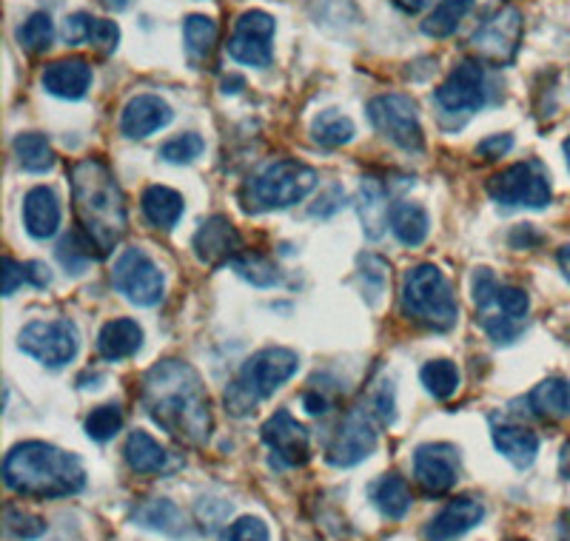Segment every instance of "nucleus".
<instances>
[{
	"label": "nucleus",
	"mask_w": 570,
	"mask_h": 541,
	"mask_svg": "<svg viewBox=\"0 0 570 541\" xmlns=\"http://www.w3.org/2000/svg\"><path fill=\"white\" fill-rule=\"evenodd\" d=\"M140 402L163 431L186 445H206L212 436V405L200 374L188 362L163 360L142 376Z\"/></svg>",
	"instance_id": "f257e3e1"
},
{
	"label": "nucleus",
	"mask_w": 570,
	"mask_h": 541,
	"mask_svg": "<svg viewBox=\"0 0 570 541\" xmlns=\"http://www.w3.org/2000/svg\"><path fill=\"white\" fill-rule=\"evenodd\" d=\"M71 200L78 214L80 234L89 239L95 257L104 259L126 237L129 214L124 191L109 166L100 160H80L71 166Z\"/></svg>",
	"instance_id": "f03ea898"
},
{
	"label": "nucleus",
	"mask_w": 570,
	"mask_h": 541,
	"mask_svg": "<svg viewBox=\"0 0 570 541\" xmlns=\"http://www.w3.org/2000/svg\"><path fill=\"white\" fill-rule=\"evenodd\" d=\"M3 482L32 499H66L86 488V468L75 453L46 442H20L3 459Z\"/></svg>",
	"instance_id": "7ed1b4c3"
},
{
	"label": "nucleus",
	"mask_w": 570,
	"mask_h": 541,
	"mask_svg": "<svg viewBox=\"0 0 570 541\" xmlns=\"http://www.w3.org/2000/svg\"><path fill=\"white\" fill-rule=\"evenodd\" d=\"M317 188V171L299 160H274L248 177L240 188L246 212H283L303 203Z\"/></svg>",
	"instance_id": "20e7f679"
},
{
	"label": "nucleus",
	"mask_w": 570,
	"mask_h": 541,
	"mask_svg": "<svg viewBox=\"0 0 570 541\" xmlns=\"http://www.w3.org/2000/svg\"><path fill=\"white\" fill-rule=\"evenodd\" d=\"M299 371V356L292 348H263L240 367V374L226 387V411L248 416L263 400L285 385Z\"/></svg>",
	"instance_id": "39448f33"
},
{
	"label": "nucleus",
	"mask_w": 570,
	"mask_h": 541,
	"mask_svg": "<svg viewBox=\"0 0 570 541\" xmlns=\"http://www.w3.org/2000/svg\"><path fill=\"white\" fill-rule=\"evenodd\" d=\"M402 314L431 331H451L460 316L454 288L436 265L422 263L402 277Z\"/></svg>",
	"instance_id": "423d86ee"
},
{
	"label": "nucleus",
	"mask_w": 570,
	"mask_h": 541,
	"mask_svg": "<svg viewBox=\"0 0 570 541\" xmlns=\"http://www.w3.org/2000/svg\"><path fill=\"white\" fill-rule=\"evenodd\" d=\"M491 200L505 208H544L551 206V177L539 160L513 163L488 183Z\"/></svg>",
	"instance_id": "0eeeda50"
},
{
	"label": "nucleus",
	"mask_w": 570,
	"mask_h": 541,
	"mask_svg": "<svg viewBox=\"0 0 570 541\" xmlns=\"http://www.w3.org/2000/svg\"><path fill=\"white\" fill-rule=\"evenodd\" d=\"M18 348L38 360L46 367L69 365L80 348L78 325L60 316V319H35L18 334Z\"/></svg>",
	"instance_id": "6e6552de"
},
{
	"label": "nucleus",
	"mask_w": 570,
	"mask_h": 541,
	"mask_svg": "<svg viewBox=\"0 0 570 541\" xmlns=\"http://www.w3.org/2000/svg\"><path fill=\"white\" fill-rule=\"evenodd\" d=\"M368 120L385 140L400 146L402 151H422L425 135L416 104L409 95H380L368 104Z\"/></svg>",
	"instance_id": "1a4fd4ad"
},
{
	"label": "nucleus",
	"mask_w": 570,
	"mask_h": 541,
	"mask_svg": "<svg viewBox=\"0 0 570 541\" xmlns=\"http://www.w3.org/2000/svg\"><path fill=\"white\" fill-rule=\"evenodd\" d=\"M111 283L115 288L124 294L129 303L140 305V308H151L163 299V291H166V277L163 270L157 268L155 259L142 248H126L120 257H117L115 270H111Z\"/></svg>",
	"instance_id": "9d476101"
},
{
	"label": "nucleus",
	"mask_w": 570,
	"mask_h": 541,
	"mask_svg": "<svg viewBox=\"0 0 570 541\" xmlns=\"http://www.w3.org/2000/svg\"><path fill=\"white\" fill-rule=\"evenodd\" d=\"M274 32H277V20L272 14L263 9H248L234 23V32L228 38V55L243 66L266 69L274 58Z\"/></svg>",
	"instance_id": "9b49d317"
},
{
	"label": "nucleus",
	"mask_w": 570,
	"mask_h": 541,
	"mask_svg": "<svg viewBox=\"0 0 570 541\" xmlns=\"http://www.w3.org/2000/svg\"><path fill=\"white\" fill-rule=\"evenodd\" d=\"M380 433L365 411H351L325 447V462L334 468H354L376 451Z\"/></svg>",
	"instance_id": "f8f14e48"
},
{
	"label": "nucleus",
	"mask_w": 570,
	"mask_h": 541,
	"mask_svg": "<svg viewBox=\"0 0 570 541\" xmlns=\"http://www.w3.org/2000/svg\"><path fill=\"white\" fill-rule=\"evenodd\" d=\"M522 29H525V23H522L519 9H499L493 18H488L485 23L471 35L473 52L485 60H493V63H508V60H513V55H517L519 40H522Z\"/></svg>",
	"instance_id": "ddd939ff"
},
{
	"label": "nucleus",
	"mask_w": 570,
	"mask_h": 541,
	"mask_svg": "<svg viewBox=\"0 0 570 541\" xmlns=\"http://www.w3.org/2000/svg\"><path fill=\"white\" fill-rule=\"evenodd\" d=\"M436 104L448 115H473L485 106V71L480 63L465 60L448 75L445 83L436 89Z\"/></svg>",
	"instance_id": "4468645a"
},
{
	"label": "nucleus",
	"mask_w": 570,
	"mask_h": 541,
	"mask_svg": "<svg viewBox=\"0 0 570 541\" xmlns=\"http://www.w3.org/2000/svg\"><path fill=\"white\" fill-rule=\"evenodd\" d=\"M263 442L279 468H303L312 459V436L288 411H277L263 425Z\"/></svg>",
	"instance_id": "2eb2a0df"
},
{
	"label": "nucleus",
	"mask_w": 570,
	"mask_h": 541,
	"mask_svg": "<svg viewBox=\"0 0 570 541\" xmlns=\"http://www.w3.org/2000/svg\"><path fill=\"white\" fill-rule=\"evenodd\" d=\"M414 476L431 496L454 490L456 479H460V451L454 445H445V442L416 447Z\"/></svg>",
	"instance_id": "dca6fc26"
},
{
	"label": "nucleus",
	"mask_w": 570,
	"mask_h": 541,
	"mask_svg": "<svg viewBox=\"0 0 570 541\" xmlns=\"http://www.w3.org/2000/svg\"><path fill=\"white\" fill-rule=\"evenodd\" d=\"M191 248H195L200 263L220 265L240 254L243 237L240 232L228 223V217L214 214V217L203 219L200 223V228L195 232V239H191Z\"/></svg>",
	"instance_id": "f3484780"
},
{
	"label": "nucleus",
	"mask_w": 570,
	"mask_h": 541,
	"mask_svg": "<svg viewBox=\"0 0 570 541\" xmlns=\"http://www.w3.org/2000/svg\"><path fill=\"white\" fill-rule=\"evenodd\" d=\"M485 519V504L473 496L454 499L451 504L440 510V513L428 522L425 539L428 541H456L468 533V530L480 528Z\"/></svg>",
	"instance_id": "a211bd4d"
},
{
	"label": "nucleus",
	"mask_w": 570,
	"mask_h": 541,
	"mask_svg": "<svg viewBox=\"0 0 570 541\" xmlns=\"http://www.w3.org/2000/svg\"><path fill=\"white\" fill-rule=\"evenodd\" d=\"M175 120L171 106L157 95H137L126 104L124 115H120V131L129 140H142V137L155 135V131L166 129Z\"/></svg>",
	"instance_id": "6ab92c4d"
},
{
	"label": "nucleus",
	"mask_w": 570,
	"mask_h": 541,
	"mask_svg": "<svg viewBox=\"0 0 570 541\" xmlns=\"http://www.w3.org/2000/svg\"><path fill=\"white\" fill-rule=\"evenodd\" d=\"M43 89L60 100H80L91 89V66L83 58L55 60L43 69Z\"/></svg>",
	"instance_id": "aec40b11"
},
{
	"label": "nucleus",
	"mask_w": 570,
	"mask_h": 541,
	"mask_svg": "<svg viewBox=\"0 0 570 541\" xmlns=\"http://www.w3.org/2000/svg\"><path fill=\"white\" fill-rule=\"evenodd\" d=\"M60 217H63V208H60L58 194L52 188L35 186L32 191H27V197H23V226H27L29 237H55L60 228Z\"/></svg>",
	"instance_id": "412c9836"
},
{
	"label": "nucleus",
	"mask_w": 570,
	"mask_h": 541,
	"mask_svg": "<svg viewBox=\"0 0 570 541\" xmlns=\"http://www.w3.org/2000/svg\"><path fill=\"white\" fill-rule=\"evenodd\" d=\"M124 456L129 462V468L142 476H155V473H169L175 464H171V453L157 442L151 433L135 431L129 433L124 447Z\"/></svg>",
	"instance_id": "4be33fe9"
},
{
	"label": "nucleus",
	"mask_w": 570,
	"mask_h": 541,
	"mask_svg": "<svg viewBox=\"0 0 570 541\" xmlns=\"http://www.w3.org/2000/svg\"><path fill=\"white\" fill-rule=\"evenodd\" d=\"M142 348V328L129 319V316H120V319H109V323L100 328L98 334V354L106 362H120L135 356Z\"/></svg>",
	"instance_id": "5701e85b"
},
{
	"label": "nucleus",
	"mask_w": 570,
	"mask_h": 541,
	"mask_svg": "<svg viewBox=\"0 0 570 541\" xmlns=\"http://www.w3.org/2000/svg\"><path fill=\"white\" fill-rule=\"evenodd\" d=\"M356 212H360V219H363L365 237H383L391 217V208L389 203H385L383 183L374 180V177H365L363 186H360V197H356Z\"/></svg>",
	"instance_id": "b1692460"
},
{
	"label": "nucleus",
	"mask_w": 570,
	"mask_h": 541,
	"mask_svg": "<svg viewBox=\"0 0 570 541\" xmlns=\"http://www.w3.org/2000/svg\"><path fill=\"white\" fill-rule=\"evenodd\" d=\"M493 445L513 468L519 471H525L531 468L533 459L539 453V436L528 427H517V425H497L493 427Z\"/></svg>",
	"instance_id": "393cba45"
},
{
	"label": "nucleus",
	"mask_w": 570,
	"mask_h": 541,
	"mask_svg": "<svg viewBox=\"0 0 570 541\" xmlns=\"http://www.w3.org/2000/svg\"><path fill=\"white\" fill-rule=\"evenodd\" d=\"M528 407L542 420H570V382L562 376H551V380L539 382L531 393H528Z\"/></svg>",
	"instance_id": "a878e982"
},
{
	"label": "nucleus",
	"mask_w": 570,
	"mask_h": 541,
	"mask_svg": "<svg viewBox=\"0 0 570 541\" xmlns=\"http://www.w3.org/2000/svg\"><path fill=\"white\" fill-rule=\"evenodd\" d=\"M142 217L149 219L155 228H163V232H169L180 223L183 212H186V203H183L180 194L175 188L166 186H149L142 191Z\"/></svg>",
	"instance_id": "bb28decb"
},
{
	"label": "nucleus",
	"mask_w": 570,
	"mask_h": 541,
	"mask_svg": "<svg viewBox=\"0 0 570 541\" xmlns=\"http://www.w3.org/2000/svg\"><path fill=\"white\" fill-rule=\"evenodd\" d=\"M389 226L402 245L416 248V245H422L428 239V232H431V219H428V212L420 206V203L405 200V203H394V206H391Z\"/></svg>",
	"instance_id": "cd10ccee"
},
{
	"label": "nucleus",
	"mask_w": 570,
	"mask_h": 541,
	"mask_svg": "<svg viewBox=\"0 0 570 541\" xmlns=\"http://www.w3.org/2000/svg\"><path fill=\"white\" fill-rule=\"evenodd\" d=\"M135 522L142 524V528L160 530V533L166 535H175V539L188 535L186 519H183L180 508H177L175 502H169V499H151V502L142 504V508L135 513Z\"/></svg>",
	"instance_id": "c85d7f7f"
},
{
	"label": "nucleus",
	"mask_w": 570,
	"mask_h": 541,
	"mask_svg": "<svg viewBox=\"0 0 570 541\" xmlns=\"http://www.w3.org/2000/svg\"><path fill=\"white\" fill-rule=\"evenodd\" d=\"M12 151L18 157V166L23 171H32V175H43L55 166L52 142L46 140V135H40V131H23V135L14 137Z\"/></svg>",
	"instance_id": "c756f323"
},
{
	"label": "nucleus",
	"mask_w": 570,
	"mask_h": 541,
	"mask_svg": "<svg viewBox=\"0 0 570 541\" xmlns=\"http://www.w3.org/2000/svg\"><path fill=\"white\" fill-rule=\"evenodd\" d=\"M371 499L380 508V513L389 515V519H402V515L411 510V488L402 476H383L380 482L371 488Z\"/></svg>",
	"instance_id": "7c9ffc66"
},
{
	"label": "nucleus",
	"mask_w": 570,
	"mask_h": 541,
	"mask_svg": "<svg viewBox=\"0 0 570 541\" xmlns=\"http://www.w3.org/2000/svg\"><path fill=\"white\" fill-rule=\"evenodd\" d=\"M354 135H356L354 120L337 109L320 111V117L312 126L314 142H320L323 149H340V146H348V142L354 140Z\"/></svg>",
	"instance_id": "2f4dec72"
},
{
	"label": "nucleus",
	"mask_w": 570,
	"mask_h": 541,
	"mask_svg": "<svg viewBox=\"0 0 570 541\" xmlns=\"http://www.w3.org/2000/svg\"><path fill=\"white\" fill-rule=\"evenodd\" d=\"M183 43L191 63H203L217 43V20L208 14H188L183 23Z\"/></svg>",
	"instance_id": "473e14b6"
},
{
	"label": "nucleus",
	"mask_w": 570,
	"mask_h": 541,
	"mask_svg": "<svg viewBox=\"0 0 570 541\" xmlns=\"http://www.w3.org/2000/svg\"><path fill=\"white\" fill-rule=\"evenodd\" d=\"M420 380L434 400H451L460 391V367L451 360H431L422 365Z\"/></svg>",
	"instance_id": "72a5a7b5"
},
{
	"label": "nucleus",
	"mask_w": 570,
	"mask_h": 541,
	"mask_svg": "<svg viewBox=\"0 0 570 541\" xmlns=\"http://www.w3.org/2000/svg\"><path fill=\"white\" fill-rule=\"evenodd\" d=\"M55 40V23L49 12H35L29 14L18 27V43L32 55L49 52V46Z\"/></svg>",
	"instance_id": "f704fd0d"
},
{
	"label": "nucleus",
	"mask_w": 570,
	"mask_h": 541,
	"mask_svg": "<svg viewBox=\"0 0 570 541\" xmlns=\"http://www.w3.org/2000/svg\"><path fill=\"white\" fill-rule=\"evenodd\" d=\"M232 268L237 270L246 283L257 285V288H272V285L279 283L277 265L268 257H263V254H237V257L232 259Z\"/></svg>",
	"instance_id": "c9c22d12"
},
{
	"label": "nucleus",
	"mask_w": 570,
	"mask_h": 541,
	"mask_svg": "<svg viewBox=\"0 0 570 541\" xmlns=\"http://www.w3.org/2000/svg\"><path fill=\"white\" fill-rule=\"evenodd\" d=\"M124 431V411L120 405L109 402V405H100L86 416V436L95 439V442H109L117 433Z\"/></svg>",
	"instance_id": "e433bc0d"
},
{
	"label": "nucleus",
	"mask_w": 570,
	"mask_h": 541,
	"mask_svg": "<svg viewBox=\"0 0 570 541\" xmlns=\"http://www.w3.org/2000/svg\"><path fill=\"white\" fill-rule=\"evenodd\" d=\"M465 14L468 9L460 7V3L440 0V7L428 14V20H422V32H425L428 38H448V35L456 32V27H460Z\"/></svg>",
	"instance_id": "4c0bfd02"
},
{
	"label": "nucleus",
	"mask_w": 570,
	"mask_h": 541,
	"mask_svg": "<svg viewBox=\"0 0 570 541\" xmlns=\"http://www.w3.org/2000/svg\"><path fill=\"white\" fill-rule=\"evenodd\" d=\"M203 151H206V140H203L200 135H195V131L171 137V140H166L160 146V157L166 163H171V166H188V163H195Z\"/></svg>",
	"instance_id": "58836bf2"
},
{
	"label": "nucleus",
	"mask_w": 570,
	"mask_h": 541,
	"mask_svg": "<svg viewBox=\"0 0 570 541\" xmlns=\"http://www.w3.org/2000/svg\"><path fill=\"white\" fill-rule=\"evenodd\" d=\"M58 259L63 263V268L71 270V274H80V270H83L91 259H98V257H95V252H91L89 239L78 232V234H69V237L60 239Z\"/></svg>",
	"instance_id": "ea45409f"
},
{
	"label": "nucleus",
	"mask_w": 570,
	"mask_h": 541,
	"mask_svg": "<svg viewBox=\"0 0 570 541\" xmlns=\"http://www.w3.org/2000/svg\"><path fill=\"white\" fill-rule=\"evenodd\" d=\"M3 528L14 539H40L46 533V522L40 515L27 513L14 504H7V510H3Z\"/></svg>",
	"instance_id": "a19ab883"
},
{
	"label": "nucleus",
	"mask_w": 570,
	"mask_h": 541,
	"mask_svg": "<svg viewBox=\"0 0 570 541\" xmlns=\"http://www.w3.org/2000/svg\"><path fill=\"white\" fill-rule=\"evenodd\" d=\"M360 277H363V288L368 291V299L376 303L389 283V263L376 254H365L360 257Z\"/></svg>",
	"instance_id": "79ce46f5"
},
{
	"label": "nucleus",
	"mask_w": 570,
	"mask_h": 541,
	"mask_svg": "<svg viewBox=\"0 0 570 541\" xmlns=\"http://www.w3.org/2000/svg\"><path fill=\"white\" fill-rule=\"evenodd\" d=\"M223 541H268V528L257 515H243L234 524H228Z\"/></svg>",
	"instance_id": "37998d69"
},
{
	"label": "nucleus",
	"mask_w": 570,
	"mask_h": 541,
	"mask_svg": "<svg viewBox=\"0 0 570 541\" xmlns=\"http://www.w3.org/2000/svg\"><path fill=\"white\" fill-rule=\"evenodd\" d=\"M117 43H120V27H117L115 20H106V18H95L91 23V32H89V46L100 49V52H115Z\"/></svg>",
	"instance_id": "c03bdc74"
},
{
	"label": "nucleus",
	"mask_w": 570,
	"mask_h": 541,
	"mask_svg": "<svg viewBox=\"0 0 570 541\" xmlns=\"http://www.w3.org/2000/svg\"><path fill=\"white\" fill-rule=\"evenodd\" d=\"M91 23L95 18L86 12H75L63 20V40L69 46H80V43H89V32H91Z\"/></svg>",
	"instance_id": "a18cd8bd"
},
{
	"label": "nucleus",
	"mask_w": 570,
	"mask_h": 541,
	"mask_svg": "<svg viewBox=\"0 0 570 541\" xmlns=\"http://www.w3.org/2000/svg\"><path fill=\"white\" fill-rule=\"evenodd\" d=\"M0 274H3V297H12L20 285L29 283L27 263H18V259L12 257H3V270H0Z\"/></svg>",
	"instance_id": "49530a36"
},
{
	"label": "nucleus",
	"mask_w": 570,
	"mask_h": 541,
	"mask_svg": "<svg viewBox=\"0 0 570 541\" xmlns=\"http://www.w3.org/2000/svg\"><path fill=\"white\" fill-rule=\"evenodd\" d=\"M374 405H376V413H380V420L385 422V425H391V422L396 420V407H394V382H380V391H376L374 396Z\"/></svg>",
	"instance_id": "de8ad7c7"
},
{
	"label": "nucleus",
	"mask_w": 570,
	"mask_h": 541,
	"mask_svg": "<svg viewBox=\"0 0 570 541\" xmlns=\"http://www.w3.org/2000/svg\"><path fill=\"white\" fill-rule=\"evenodd\" d=\"M511 149H513L511 135H493V137H485V140L476 146V155H482L485 160H499V157H505Z\"/></svg>",
	"instance_id": "09e8293b"
},
{
	"label": "nucleus",
	"mask_w": 570,
	"mask_h": 541,
	"mask_svg": "<svg viewBox=\"0 0 570 541\" xmlns=\"http://www.w3.org/2000/svg\"><path fill=\"white\" fill-rule=\"evenodd\" d=\"M345 206V191L340 186H331L328 191L320 194L317 206L312 208L314 217H331V214H337L340 208Z\"/></svg>",
	"instance_id": "8fccbe9b"
},
{
	"label": "nucleus",
	"mask_w": 570,
	"mask_h": 541,
	"mask_svg": "<svg viewBox=\"0 0 570 541\" xmlns=\"http://www.w3.org/2000/svg\"><path fill=\"white\" fill-rule=\"evenodd\" d=\"M27 279L35 288H46V285L52 283V270L43 263H27Z\"/></svg>",
	"instance_id": "3c124183"
},
{
	"label": "nucleus",
	"mask_w": 570,
	"mask_h": 541,
	"mask_svg": "<svg viewBox=\"0 0 570 541\" xmlns=\"http://www.w3.org/2000/svg\"><path fill=\"white\" fill-rule=\"evenodd\" d=\"M539 239H542V237H539V234L533 232L531 226H519L517 232L511 234V245H513V248H528V245L539 243Z\"/></svg>",
	"instance_id": "603ef678"
},
{
	"label": "nucleus",
	"mask_w": 570,
	"mask_h": 541,
	"mask_svg": "<svg viewBox=\"0 0 570 541\" xmlns=\"http://www.w3.org/2000/svg\"><path fill=\"white\" fill-rule=\"evenodd\" d=\"M303 405H305V411L312 413V416H320V413L328 411V400H325V396H317V393H314V391L305 393Z\"/></svg>",
	"instance_id": "864d4df0"
},
{
	"label": "nucleus",
	"mask_w": 570,
	"mask_h": 541,
	"mask_svg": "<svg viewBox=\"0 0 570 541\" xmlns=\"http://www.w3.org/2000/svg\"><path fill=\"white\" fill-rule=\"evenodd\" d=\"M394 3L402 9V12H409V14H420L422 9L428 7V0H394Z\"/></svg>",
	"instance_id": "5fc2aeb1"
},
{
	"label": "nucleus",
	"mask_w": 570,
	"mask_h": 541,
	"mask_svg": "<svg viewBox=\"0 0 570 541\" xmlns=\"http://www.w3.org/2000/svg\"><path fill=\"white\" fill-rule=\"evenodd\" d=\"M557 259H559V268H562L564 279H568V283H570V243H568V245H562V248H559Z\"/></svg>",
	"instance_id": "6e6d98bb"
},
{
	"label": "nucleus",
	"mask_w": 570,
	"mask_h": 541,
	"mask_svg": "<svg viewBox=\"0 0 570 541\" xmlns=\"http://www.w3.org/2000/svg\"><path fill=\"white\" fill-rule=\"evenodd\" d=\"M559 471L564 479H570V445L562 447V456H559Z\"/></svg>",
	"instance_id": "4d7b16f0"
},
{
	"label": "nucleus",
	"mask_w": 570,
	"mask_h": 541,
	"mask_svg": "<svg viewBox=\"0 0 570 541\" xmlns=\"http://www.w3.org/2000/svg\"><path fill=\"white\" fill-rule=\"evenodd\" d=\"M559 541H570V513H562L559 519Z\"/></svg>",
	"instance_id": "13d9d810"
},
{
	"label": "nucleus",
	"mask_w": 570,
	"mask_h": 541,
	"mask_svg": "<svg viewBox=\"0 0 570 541\" xmlns=\"http://www.w3.org/2000/svg\"><path fill=\"white\" fill-rule=\"evenodd\" d=\"M131 0H104V7L111 9V12H124V9H129Z\"/></svg>",
	"instance_id": "bf43d9fd"
},
{
	"label": "nucleus",
	"mask_w": 570,
	"mask_h": 541,
	"mask_svg": "<svg viewBox=\"0 0 570 541\" xmlns=\"http://www.w3.org/2000/svg\"><path fill=\"white\" fill-rule=\"evenodd\" d=\"M451 3H460V7L471 9V7H473V3H476V0H451Z\"/></svg>",
	"instance_id": "052dcab7"
},
{
	"label": "nucleus",
	"mask_w": 570,
	"mask_h": 541,
	"mask_svg": "<svg viewBox=\"0 0 570 541\" xmlns=\"http://www.w3.org/2000/svg\"><path fill=\"white\" fill-rule=\"evenodd\" d=\"M564 155H568V166H570V140L564 142Z\"/></svg>",
	"instance_id": "680f3d73"
}]
</instances>
